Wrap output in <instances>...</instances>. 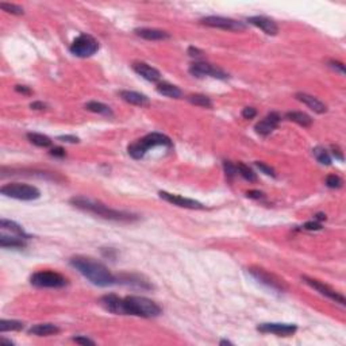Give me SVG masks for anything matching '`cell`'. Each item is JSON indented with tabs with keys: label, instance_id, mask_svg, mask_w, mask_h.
<instances>
[{
	"label": "cell",
	"instance_id": "1",
	"mask_svg": "<svg viewBox=\"0 0 346 346\" xmlns=\"http://www.w3.org/2000/svg\"><path fill=\"white\" fill-rule=\"evenodd\" d=\"M72 268L78 270L81 275L97 287H110L115 284L116 277L108 270L106 265H103L99 261H95L94 258L83 256L72 257L69 260Z\"/></svg>",
	"mask_w": 346,
	"mask_h": 346
},
{
	"label": "cell",
	"instance_id": "2",
	"mask_svg": "<svg viewBox=\"0 0 346 346\" xmlns=\"http://www.w3.org/2000/svg\"><path fill=\"white\" fill-rule=\"evenodd\" d=\"M71 204H73L76 209L83 210L91 214H95L100 218L104 219H110V221H116V222H133L137 221V215H133L130 212H125V211H119V210L110 209L106 204L100 203V202H96L92 199L84 196H75L71 199Z\"/></svg>",
	"mask_w": 346,
	"mask_h": 346
},
{
	"label": "cell",
	"instance_id": "3",
	"mask_svg": "<svg viewBox=\"0 0 346 346\" xmlns=\"http://www.w3.org/2000/svg\"><path fill=\"white\" fill-rule=\"evenodd\" d=\"M123 315L154 318L161 314V307L145 296H126L122 302Z\"/></svg>",
	"mask_w": 346,
	"mask_h": 346
},
{
	"label": "cell",
	"instance_id": "4",
	"mask_svg": "<svg viewBox=\"0 0 346 346\" xmlns=\"http://www.w3.org/2000/svg\"><path fill=\"white\" fill-rule=\"evenodd\" d=\"M155 146H172L171 138L160 134V133H150L148 135H145L141 139H138L132 145H129L127 153L132 155L134 160H141L148 153V150Z\"/></svg>",
	"mask_w": 346,
	"mask_h": 346
},
{
	"label": "cell",
	"instance_id": "5",
	"mask_svg": "<svg viewBox=\"0 0 346 346\" xmlns=\"http://www.w3.org/2000/svg\"><path fill=\"white\" fill-rule=\"evenodd\" d=\"M1 195L12 199H18V200H24V202H30L36 200L41 196L39 190L34 185L20 184V183H10V184L3 185L0 188Z\"/></svg>",
	"mask_w": 346,
	"mask_h": 346
},
{
	"label": "cell",
	"instance_id": "6",
	"mask_svg": "<svg viewBox=\"0 0 346 346\" xmlns=\"http://www.w3.org/2000/svg\"><path fill=\"white\" fill-rule=\"evenodd\" d=\"M30 283L37 288H64L68 279L53 270H39L31 276Z\"/></svg>",
	"mask_w": 346,
	"mask_h": 346
},
{
	"label": "cell",
	"instance_id": "7",
	"mask_svg": "<svg viewBox=\"0 0 346 346\" xmlns=\"http://www.w3.org/2000/svg\"><path fill=\"white\" fill-rule=\"evenodd\" d=\"M71 53L80 58H87L91 57L99 50V42L90 34H80V36L72 42Z\"/></svg>",
	"mask_w": 346,
	"mask_h": 346
},
{
	"label": "cell",
	"instance_id": "8",
	"mask_svg": "<svg viewBox=\"0 0 346 346\" xmlns=\"http://www.w3.org/2000/svg\"><path fill=\"white\" fill-rule=\"evenodd\" d=\"M200 22L206 26H209V27L222 29V30L242 31L246 29V24H244L242 22L235 20V19L225 18V17H206Z\"/></svg>",
	"mask_w": 346,
	"mask_h": 346
},
{
	"label": "cell",
	"instance_id": "9",
	"mask_svg": "<svg viewBox=\"0 0 346 346\" xmlns=\"http://www.w3.org/2000/svg\"><path fill=\"white\" fill-rule=\"evenodd\" d=\"M190 73L192 76H196V77H204V76H211V77L215 78H221V80H225V78L229 77L226 72H223L221 68L218 66H214L209 64V62H193L190 66Z\"/></svg>",
	"mask_w": 346,
	"mask_h": 346
},
{
	"label": "cell",
	"instance_id": "10",
	"mask_svg": "<svg viewBox=\"0 0 346 346\" xmlns=\"http://www.w3.org/2000/svg\"><path fill=\"white\" fill-rule=\"evenodd\" d=\"M302 279H303V281H305L307 286H310L311 288L316 289V291L321 293V295H323V296H326V298H328V299H331V300H333V302H335V303H340L341 306H345V303H346L345 296H344V295H341L340 292H337V291H335V289H333L331 287L323 284V283H321L319 280H315V279L307 277V276H303Z\"/></svg>",
	"mask_w": 346,
	"mask_h": 346
},
{
	"label": "cell",
	"instance_id": "11",
	"mask_svg": "<svg viewBox=\"0 0 346 346\" xmlns=\"http://www.w3.org/2000/svg\"><path fill=\"white\" fill-rule=\"evenodd\" d=\"M249 272H250L251 276H253L254 279H257L260 283L265 284V286L270 288V289H275V291H279V292H280V291L283 292V291L286 289V286H284L283 280H279L276 276L270 275V273H268V272L264 270V269L250 268L249 269Z\"/></svg>",
	"mask_w": 346,
	"mask_h": 346
},
{
	"label": "cell",
	"instance_id": "12",
	"mask_svg": "<svg viewBox=\"0 0 346 346\" xmlns=\"http://www.w3.org/2000/svg\"><path fill=\"white\" fill-rule=\"evenodd\" d=\"M158 195L162 200H165L168 203L173 204V206H179L183 209H191V210H202L204 209V206L197 200L193 199H188V197H183L180 195H174V193H169L167 191H160Z\"/></svg>",
	"mask_w": 346,
	"mask_h": 346
},
{
	"label": "cell",
	"instance_id": "13",
	"mask_svg": "<svg viewBox=\"0 0 346 346\" xmlns=\"http://www.w3.org/2000/svg\"><path fill=\"white\" fill-rule=\"evenodd\" d=\"M257 330L261 333H270V334L288 337L292 335L298 327L292 323H261L257 326Z\"/></svg>",
	"mask_w": 346,
	"mask_h": 346
},
{
	"label": "cell",
	"instance_id": "14",
	"mask_svg": "<svg viewBox=\"0 0 346 346\" xmlns=\"http://www.w3.org/2000/svg\"><path fill=\"white\" fill-rule=\"evenodd\" d=\"M280 119L281 116L277 113L268 114L263 120H260V122L254 126V130H256L257 134L267 137V135H269V134L273 132L276 127L279 126Z\"/></svg>",
	"mask_w": 346,
	"mask_h": 346
},
{
	"label": "cell",
	"instance_id": "15",
	"mask_svg": "<svg viewBox=\"0 0 346 346\" xmlns=\"http://www.w3.org/2000/svg\"><path fill=\"white\" fill-rule=\"evenodd\" d=\"M248 22L258 29H261L268 36H276L279 31V26L276 24L275 20L267 18V17H250V18H248Z\"/></svg>",
	"mask_w": 346,
	"mask_h": 346
},
{
	"label": "cell",
	"instance_id": "16",
	"mask_svg": "<svg viewBox=\"0 0 346 346\" xmlns=\"http://www.w3.org/2000/svg\"><path fill=\"white\" fill-rule=\"evenodd\" d=\"M133 69L137 72L141 77L148 80V81L155 83V81H158L161 78V73L157 71L155 68L150 66L149 64H146V62H135V64H133Z\"/></svg>",
	"mask_w": 346,
	"mask_h": 346
},
{
	"label": "cell",
	"instance_id": "17",
	"mask_svg": "<svg viewBox=\"0 0 346 346\" xmlns=\"http://www.w3.org/2000/svg\"><path fill=\"white\" fill-rule=\"evenodd\" d=\"M296 99H298L299 102L305 103L306 106H308V107L316 114H325L326 111H327L326 104H325L323 102H321L319 99H316L315 96L300 92V94H296Z\"/></svg>",
	"mask_w": 346,
	"mask_h": 346
},
{
	"label": "cell",
	"instance_id": "18",
	"mask_svg": "<svg viewBox=\"0 0 346 346\" xmlns=\"http://www.w3.org/2000/svg\"><path fill=\"white\" fill-rule=\"evenodd\" d=\"M122 302L123 299L114 295V293H110V295H104L102 299H100V303L102 306L108 310L110 312L113 314H122L123 315V307H122Z\"/></svg>",
	"mask_w": 346,
	"mask_h": 346
},
{
	"label": "cell",
	"instance_id": "19",
	"mask_svg": "<svg viewBox=\"0 0 346 346\" xmlns=\"http://www.w3.org/2000/svg\"><path fill=\"white\" fill-rule=\"evenodd\" d=\"M134 33L141 38H145L148 41H161V39H168L169 34L167 31L158 30V29H149V27H142V29H135Z\"/></svg>",
	"mask_w": 346,
	"mask_h": 346
},
{
	"label": "cell",
	"instance_id": "20",
	"mask_svg": "<svg viewBox=\"0 0 346 346\" xmlns=\"http://www.w3.org/2000/svg\"><path fill=\"white\" fill-rule=\"evenodd\" d=\"M58 333H60V327H57L53 323H39L29 330V334L38 335V337H48V335L58 334Z\"/></svg>",
	"mask_w": 346,
	"mask_h": 346
},
{
	"label": "cell",
	"instance_id": "21",
	"mask_svg": "<svg viewBox=\"0 0 346 346\" xmlns=\"http://www.w3.org/2000/svg\"><path fill=\"white\" fill-rule=\"evenodd\" d=\"M116 280L119 283H123L126 286H135L141 289H150L152 286L148 280H143L142 276L138 275H122L116 277Z\"/></svg>",
	"mask_w": 346,
	"mask_h": 346
},
{
	"label": "cell",
	"instance_id": "22",
	"mask_svg": "<svg viewBox=\"0 0 346 346\" xmlns=\"http://www.w3.org/2000/svg\"><path fill=\"white\" fill-rule=\"evenodd\" d=\"M120 97L125 100V102L130 103V104H134V106H148L149 104V99L146 97L142 94H138V92H134V91H120L119 92Z\"/></svg>",
	"mask_w": 346,
	"mask_h": 346
},
{
	"label": "cell",
	"instance_id": "23",
	"mask_svg": "<svg viewBox=\"0 0 346 346\" xmlns=\"http://www.w3.org/2000/svg\"><path fill=\"white\" fill-rule=\"evenodd\" d=\"M0 227H1V231H10V233L14 234V235L20 237V238L23 239L30 238V235L26 233L23 229L19 226L18 223H15V222L8 221V219H1V221H0Z\"/></svg>",
	"mask_w": 346,
	"mask_h": 346
},
{
	"label": "cell",
	"instance_id": "24",
	"mask_svg": "<svg viewBox=\"0 0 346 346\" xmlns=\"http://www.w3.org/2000/svg\"><path fill=\"white\" fill-rule=\"evenodd\" d=\"M155 90H157L158 94L168 96V97H172V99H179V97H181V95H183V92H181L179 87H176V85H173V84L171 83H165V81L157 84V88H155Z\"/></svg>",
	"mask_w": 346,
	"mask_h": 346
},
{
	"label": "cell",
	"instance_id": "25",
	"mask_svg": "<svg viewBox=\"0 0 346 346\" xmlns=\"http://www.w3.org/2000/svg\"><path fill=\"white\" fill-rule=\"evenodd\" d=\"M0 246L1 248H11V249H22L26 246L23 238L17 237V235H6L3 233L0 235Z\"/></svg>",
	"mask_w": 346,
	"mask_h": 346
},
{
	"label": "cell",
	"instance_id": "26",
	"mask_svg": "<svg viewBox=\"0 0 346 346\" xmlns=\"http://www.w3.org/2000/svg\"><path fill=\"white\" fill-rule=\"evenodd\" d=\"M286 118L291 122H295L298 125L303 126V127H308V126L312 125V119H311L310 115L300 113V111H289V113L286 114Z\"/></svg>",
	"mask_w": 346,
	"mask_h": 346
},
{
	"label": "cell",
	"instance_id": "27",
	"mask_svg": "<svg viewBox=\"0 0 346 346\" xmlns=\"http://www.w3.org/2000/svg\"><path fill=\"white\" fill-rule=\"evenodd\" d=\"M85 108L91 111V113L95 114H100V115H104V116H113V110L108 107L107 104L100 102H88L85 104Z\"/></svg>",
	"mask_w": 346,
	"mask_h": 346
},
{
	"label": "cell",
	"instance_id": "28",
	"mask_svg": "<svg viewBox=\"0 0 346 346\" xmlns=\"http://www.w3.org/2000/svg\"><path fill=\"white\" fill-rule=\"evenodd\" d=\"M27 139L33 145L38 146V148H49L52 145V139L48 135H43V134H39V133H29L27 134Z\"/></svg>",
	"mask_w": 346,
	"mask_h": 346
},
{
	"label": "cell",
	"instance_id": "29",
	"mask_svg": "<svg viewBox=\"0 0 346 346\" xmlns=\"http://www.w3.org/2000/svg\"><path fill=\"white\" fill-rule=\"evenodd\" d=\"M23 328V323L19 321H8V319H1L0 321V331L6 333V331H18Z\"/></svg>",
	"mask_w": 346,
	"mask_h": 346
},
{
	"label": "cell",
	"instance_id": "30",
	"mask_svg": "<svg viewBox=\"0 0 346 346\" xmlns=\"http://www.w3.org/2000/svg\"><path fill=\"white\" fill-rule=\"evenodd\" d=\"M188 100H190L192 104H195V106H200V107H204V108L212 107V102H211V99L207 97L206 95L195 94V95L188 96Z\"/></svg>",
	"mask_w": 346,
	"mask_h": 346
},
{
	"label": "cell",
	"instance_id": "31",
	"mask_svg": "<svg viewBox=\"0 0 346 346\" xmlns=\"http://www.w3.org/2000/svg\"><path fill=\"white\" fill-rule=\"evenodd\" d=\"M235 167H237V172H238V174H241V176H242L245 180L250 181V183H254V181H257V174L253 172V171H251L250 168L246 167V165H245V164H242V162H238Z\"/></svg>",
	"mask_w": 346,
	"mask_h": 346
},
{
	"label": "cell",
	"instance_id": "32",
	"mask_svg": "<svg viewBox=\"0 0 346 346\" xmlns=\"http://www.w3.org/2000/svg\"><path fill=\"white\" fill-rule=\"evenodd\" d=\"M312 153L315 155V158L318 162H321L322 165H330L331 164V157L328 154V152L326 149H323L321 146H318L312 150Z\"/></svg>",
	"mask_w": 346,
	"mask_h": 346
},
{
	"label": "cell",
	"instance_id": "33",
	"mask_svg": "<svg viewBox=\"0 0 346 346\" xmlns=\"http://www.w3.org/2000/svg\"><path fill=\"white\" fill-rule=\"evenodd\" d=\"M0 7L3 11L12 14V15H23V8L17 4H10V3H0Z\"/></svg>",
	"mask_w": 346,
	"mask_h": 346
},
{
	"label": "cell",
	"instance_id": "34",
	"mask_svg": "<svg viewBox=\"0 0 346 346\" xmlns=\"http://www.w3.org/2000/svg\"><path fill=\"white\" fill-rule=\"evenodd\" d=\"M326 185H327L328 188H333V190L341 188L342 187V180L337 174H328L327 177H326Z\"/></svg>",
	"mask_w": 346,
	"mask_h": 346
},
{
	"label": "cell",
	"instance_id": "35",
	"mask_svg": "<svg viewBox=\"0 0 346 346\" xmlns=\"http://www.w3.org/2000/svg\"><path fill=\"white\" fill-rule=\"evenodd\" d=\"M223 168H225V173H226L227 179L229 180H231L234 176L238 174V172H237V167L234 165L233 162L223 161Z\"/></svg>",
	"mask_w": 346,
	"mask_h": 346
},
{
	"label": "cell",
	"instance_id": "36",
	"mask_svg": "<svg viewBox=\"0 0 346 346\" xmlns=\"http://www.w3.org/2000/svg\"><path fill=\"white\" fill-rule=\"evenodd\" d=\"M254 165H256L260 171L263 173H265L267 176H272V177H275L276 176V173H275V171H273V168H270V167H268L267 164H264V162H260V161H256L254 162Z\"/></svg>",
	"mask_w": 346,
	"mask_h": 346
},
{
	"label": "cell",
	"instance_id": "37",
	"mask_svg": "<svg viewBox=\"0 0 346 346\" xmlns=\"http://www.w3.org/2000/svg\"><path fill=\"white\" fill-rule=\"evenodd\" d=\"M303 229H305V230H308V231H318V230H322L323 227L321 222L312 221L305 223V225H303Z\"/></svg>",
	"mask_w": 346,
	"mask_h": 346
},
{
	"label": "cell",
	"instance_id": "38",
	"mask_svg": "<svg viewBox=\"0 0 346 346\" xmlns=\"http://www.w3.org/2000/svg\"><path fill=\"white\" fill-rule=\"evenodd\" d=\"M328 66H330V68H333L334 71L340 72L341 75H345V65H344L342 62H338V61H334V60H330L328 61Z\"/></svg>",
	"mask_w": 346,
	"mask_h": 346
},
{
	"label": "cell",
	"instance_id": "39",
	"mask_svg": "<svg viewBox=\"0 0 346 346\" xmlns=\"http://www.w3.org/2000/svg\"><path fill=\"white\" fill-rule=\"evenodd\" d=\"M256 115H257L256 108L246 107L242 110V116H244L245 119H251V118H254Z\"/></svg>",
	"mask_w": 346,
	"mask_h": 346
},
{
	"label": "cell",
	"instance_id": "40",
	"mask_svg": "<svg viewBox=\"0 0 346 346\" xmlns=\"http://www.w3.org/2000/svg\"><path fill=\"white\" fill-rule=\"evenodd\" d=\"M73 341L76 344H81V345H95V341L90 340L87 337H73Z\"/></svg>",
	"mask_w": 346,
	"mask_h": 346
},
{
	"label": "cell",
	"instance_id": "41",
	"mask_svg": "<svg viewBox=\"0 0 346 346\" xmlns=\"http://www.w3.org/2000/svg\"><path fill=\"white\" fill-rule=\"evenodd\" d=\"M58 141H62V142L66 143H77L80 142V139L75 135H60L58 137Z\"/></svg>",
	"mask_w": 346,
	"mask_h": 346
},
{
	"label": "cell",
	"instance_id": "42",
	"mask_svg": "<svg viewBox=\"0 0 346 346\" xmlns=\"http://www.w3.org/2000/svg\"><path fill=\"white\" fill-rule=\"evenodd\" d=\"M50 155L62 158V157H65V150L62 149V148H53V149L50 150Z\"/></svg>",
	"mask_w": 346,
	"mask_h": 346
},
{
	"label": "cell",
	"instance_id": "43",
	"mask_svg": "<svg viewBox=\"0 0 346 346\" xmlns=\"http://www.w3.org/2000/svg\"><path fill=\"white\" fill-rule=\"evenodd\" d=\"M331 153H333V155H334L337 160H340V161H344V154H342V152H341V149L338 148V146H331Z\"/></svg>",
	"mask_w": 346,
	"mask_h": 346
},
{
	"label": "cell",
	"instance_id": "44",
	"mask_svg": "<svg viewBox=\"0 0 346 346\" xmlns=\"http://www.w3.org/2000/svg\"><path fill=\"white\" fill-rule=\"evenodd\" d=\"M15 91L19 94H23V95H31V90L26 85H15Z\"/></svg>",
	"mask_w": 346,
	"mask_h": 346
},
{
	"label": "cell",
	"instance_id": "45",
	"mask_svg": "<svg viewBox=\"0 0 346 346\" xmlns=\"http://www.w3.org/2000/svg\"><path fill=\"white\" fill-rule=\"evenodd\" d=\"M246 196L250 197V199H261L264 197V193L260 191H249L246 193Z\"/></svg>",
	"mask_w": 346,
	"mask_h": 346
},
{
	"label": "cell",
	"instance_id": "46",
	"mask_svg": "<svg viewBox=\"0 0 346 346\" xmlns=\"http://www.w3.org/2000/svg\"><path fill=\"white\" fill-rule=\"evenodd\" d=\"M188 54H190L191 57H200V56L203 54V52H202V50H199L197 48H193V46H191V48L188 49Z\"/></svg>",
	"mask_w": 346,
	"mask_h": 346
},
{
	"label": "cell",
	"instance_id": "47",
	"mask_svg": "<svg viewBox=\"0 0 346 346\" xmlns=\"http://www.w3.org/2000/svg\"><path fill=\"white\" fill-rule=\"evenodd\" d=\"M30 107L33 108V110H45V108H46V104L42 102H34L31 103Z\"/></svg>",
	"mask_w": 346,
	"mask_h": 346
},
{
	"label": "cell",
	"instance_id": "48",
	"mask_svg": "<svg viewBox=\"0 0 346 346\" xmlns=\"http://www.w3.org/2000/svg\"><path fill=\"white\" fill-rule=\"evenodd\" d=\"M314 219H315L316 222L326 221V215H325V214H316L315 216H314Z\"/></svg>",
	"mask_w": 346,
	"mask_h": 346
},
{
	"label": "cell",
	"instance_id": "49",
	"mask_svg": "<svg viewBox=\"0 0 346 346\" xmlns=\"http://www.w3.org/2000/svg\"><path fill=\"white\" fill-rule=\"evenodd\" d=\"M0 344H6V345H14V342L10 340H4V338H0Z\"/></svg>",
	"mask_w": 346,
	"mask_h": 346
},
{
	"label": "cell",
	"instance_id": "50",
	"mask_svg": "<svg viewBox=\"0 0 346 346\" xmlns=\"http://www.w3.org/2000/svg\"><path fill=\"white\" fill-rule=\"evenodd\" d=\"M219 345H233V342H230V341L227 340H222L221 342H219Z\"/></svg>",
	"mask_w": 346,
	"mask_h": 346
}]
</instances>
